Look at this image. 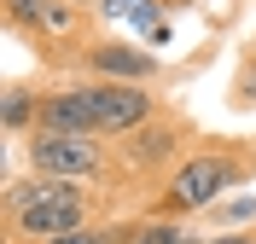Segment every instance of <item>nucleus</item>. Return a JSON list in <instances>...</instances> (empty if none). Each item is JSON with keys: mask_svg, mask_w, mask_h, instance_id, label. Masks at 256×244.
Masks as SVG:
<instances>
[{"mask_svg": "<svg viewBox=\"0 0 256 244\" xmlns=\"http://www.w3.org/2000/svg\"><path fill=\"white\" fill-rule=\"evenodd\" d=\"M70 6H82V12H88V6H105V0H70Z\"/></svg>", "mask_w": 256, "mask_h": 244, "instance_id": "4468645a", "label": "nucleus"}, {"mask_svg": "<svg viewBox=\"0 0 256 244\" xmlns=\"http://www.w3.org/2000/svg\"><path fill=\"white\" fill-rule=\"evenodd\" d=\"M24 151H30V169L47 180H99L105 175V163H111V151H105V140L99 134H41L35 128L30 140H24Z\"/></svg>", "mask_w": 256, "mask_h": 244, "instance_id": "f03ea898", "label": "nucleus"}, {"mask_svg": "<svg viewBox=\"0 0 256 244\" xmlns=\"http://www.w3.org/2000/svg\"><path fill=\"white\" fill-rule=\"evenodd\" d=\"M250 175H256V151H244V146H198L169 169V180H163V192H158V215H175V221L210 215Z\"/></svg>", "mask_w": 256, "mask_h": 244, "instance_id": "f257e3e1", "label": "nucleus"}, {"mask_svg": "<svg viewBox=\"0 0 256 244\" xmlns=\"http://www.w3.org/2000/svg\"><path fill=\"white\" fill-rule=\"evenodd\" d=\"M204 244H256V233L250 227H244V233H210Z\"/></svg>", "mask_w": 256, "mask_h": 244, "instance_id": "f8f14e48", "label": "nucleus"}, {"mask_svg": "<svg viewBox=\"0 0 256 244\" xmlns=\"http://www.w3.org/2000/svg\"><path fill=\"white\" fill-rule=\"evenodd\" d=\"M30 35H35V47H88L82 41V6H70V0H52L47 12L30 23Z\"/></svg>", "mask_w": 256, "mask_h": 244, "instance_id": "423d86ee", "label": "nucleus"}, {"mask_svg": "<svg viewBox=\"0 0 256 244\" xmlns=\"http://www.w3.org/2000/svg\"><path fill=\"white\" fill-rule=\"evenodd\" d=\"M250 58H256V47H250Z\"/></svg>", "mask_w": 256, "mask_h": 244, "instance_id": "2eb2a0df", "label": "nucleus"}, {"mask_svg": "<svg viewBox=\"0 0 256 244\" xmlns=\"http://www.w3.org/2000/svg\"><path fill=\"white\" fill-rule=\"evenodd\" d=\"M233 105H239V111H256V58H250V52H244L239 81H233Z\"/></svg>", "mask_w": 256, "mask_h": 244, "instance_id": "9b49d317", "label": "nucleus"}, {"mask_svg": "<svg viewBox=\"0 0 256 244\" xmlns=\"http://www.w3.org/2000/svg\"><path fill=\"white\" fill-rule=\"evenodd\" d=\"M0 6H6V23H12V29H24V35H30V23L47 12L52 0H0Z\"/></svg>", "mask_w": 256, "mask_h": 244, "instance_id": "9d476101", "label": "nucleus"}, {"mask_svg": "<svg viewBox=\"0 0 256 244\" xmlns=\"http://www.w3.org/2000/svg\"><path fill=\"white\" fill-rule=\"evenodd\" d=\"M76 64L88 70V81H128V87H152L163 76V58L134 41H88L76 52Z\"/></svg>", "mask_w": 256, "mask_h": 244, "instance_id": "20e7f679", "label": "nucleus"}, {"mask_svg": "<svg viewBox=\"0 0 256 244\" xmlns=\"http://www.w3.org/2000/svg\"><path fill=\"white\" fill-rule=\"evenodd\" d=\"M158 111L152 87H128V81H94V134L99 140H128L134 128H146Z\"/></svg>", "mask_w": 256, "mask_h": 244, "instance_id": "7ed1b4c3", "label": "nucleus"}, {"mask_svg": "<svg viewBox=\"0 0 256 244\" xmlns=\"http://www.w3.org/2000/svg\"><path fill=\"white\" fill-rule=\"evenodd\" d=\"M186 134L192 128L175 122V116H152L146 128H134L128 140H116V146H122V163H128V169H175Z\"/></svg>", "mask_w": 256, "mask_h": 244, "instance_id": "39448f33", "label": "nucleus"}, {"mask_svg": "<svg viewBox=\"0 0 256 244\" xmlns=\"http://www.w3.org/2000/svg\"><path fill=\"white\" fill-rule=\"evenodd\" d=\"M35 116H41V93L24 87V81H12L6 99H0V122H6V134H24V140H30V134H35Z\"/></svg>", "mask_w": 256, "mask_h": 244, "instance_id": "0eeeda50", "label": "nucleus"}, {"mask_svg": "<svg viewBox=\"0 0 256 244\" xmlns=\"http://www.w3.org/2000/svg\"><path fill=\"white\" fill-rule=\"evenodd\" d=\"M134 244H192V227L175 215H152V221L134 227Z\"/></svg>", "mask_w": 256, "mask_h": 244, "instance_id": "6e6552de", "label": "nucleus"}, {"mask_svg": "<svg viewBox=\"0 0 256 244\" xmlns=\"http://www.w3.org/2000/svg\"><path fill=\"white\" fill-rule=\"evenodd\" d=\"M146 6H158V12H163V17H169V12H186L192 0H146Z\"/></svg>", "mask_w": 256, "mask_h": 244, "instance_id": "ddd939ff", "label": "nucleus"}, {"mask_svg": "<svg viewBox=\"0 0 256 244\" xmlns=\"http://www.w3.org/2000/svg\"><path fill=\"white\" fill-rule=\"evenodd\" d=\"M250 221H256V192L250 198H222L210 210V227H222V233H244Z\"/></svg>", "mask_w": 256, "mask_h": 244, "instance_id": "1a4fd4ad", "label": "nucleus"}]
</instances>
